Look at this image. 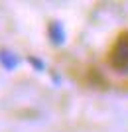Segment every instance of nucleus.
I'll return each instance as SVG.
<instances>
[{
  "label": "nucleus",
  "mask_w": 128,
  "mask_h": 132,
  "mask_svg": "<svg viewBox=\"0 0 128 132\" xmlns=\"http://www.w3.org/2000/svg\"><path fill=\"white\" fill-rule=\"evenodd\" d=\"M30 61H32V63H33L36 67H38V69H44V63H39V61L36 59V57H30Z\"/></svg>",
  "instance_id": "nucleus-3"
},
{
  "label": "nucleus",
  "mask_w": 128,
  "mask_h": 132,
  "mask_svg": "<svg viewBox=\"0 0 128 132\" xmlns=\"http://www.w3.org/2000/svg\"><path fill=\"white\" fill-rule=\"evenodd\" d=\"M0 63H2L6 69H14V67L20 63V59H18L16 55L8 53V51H0Z\"/></svg>",
  "instance_id": "nucleus-2"
},
{
  "label": "nucleus",
  "mask_w": 128,
  "mask_h": 132,
  "mask_svg": "<svg viewBox=\"0 0 128 132\" xmlns=\"http://www.w3.org/2000/svg\"><path fill=\"white\" fill-rule=\"evenodd\" d=\"M108 61L116 71H128V32L118 38L116 45L110 51Z\"/></svg>",
  "instance_id": "nucleus-1"
}]
</instances>
